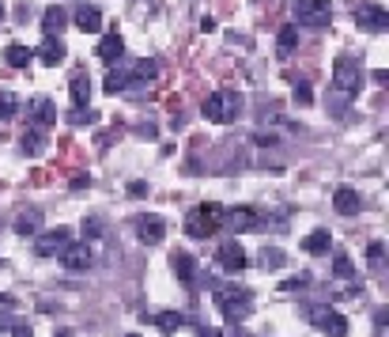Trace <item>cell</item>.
<instances>
[{
	"label": "cell",
	"instance_id": "cell-1",
	"mask_svg": "<svg viewBox=\"0 0 389 337\" xmlns=\"http://www.w3.org/2000/svg\"><path fill=\"white\" fill-rule=\"evenodd\" d=\"M216 307L219 314H223L227 322H246L250 319V311H253V292L250 288H242V285H223L216 292Z\"/></svg>",
	"mask_w": 389,
	"mask_h": 337
},
{
	"label": "cell",
	"instance_id": "cell-2",
	"mask_svg": "<svg viewBox=\"0 0 389 337\" xmlns=\"http://www.w3.org/2000/svg\"><path fill=\"white\" fill-rule=\"evenodd\" d=\"M201 114L216 125H231L242 114V95L238 91H212L201 106Z\"/></svg>",
	"mask_w": 389,
	"mask_h": 337
},
{
	"label": "cell",
	"instance_id": "cell-3",
	"mask_svg": "<svg viewBox=\"0 0 389 337\" xmlns=\"http://www.w3.org/2000/svg\"><path fill=\"white\" fill-rule=\"evenodd\" d=\"M219 224H223V209L219 205H197V209L185 212V235L189 239H208L219 232Z\"/></svg>",
	"mask_w": 389,
	"mask_h": 337
},
{
	"label": "cell",
	"instance_id": "cell-4",
	"mask_svg": "<svg viewBox=\"0 0 389 337\" xmlns=\"http://www.w3.org/2000/svg\"><path fill=\"white\" fill-rule=\"evenodd\" d=\"M332 88H337L344 99H355V95L363 91V69L355 57H337L332 64Z\"/></svg>",
	"mask_w": 389,
	"mask_h": 337
},
{
	"label": "cell",
	"instance_id": "cell-5",
	"mask_svg": "<svg viewBox=\"0 0 389 337\" xmlns=\"http://www.w3.org/2000/svg\"><path fill=\"white\" fill-rule=\"evenodd\" d=\"M306 319L314 322L321 333H329V337H344V333L352 330V326H348V319H344L340 311H332V307H321V303H318V307H306Z\"/></svg>",
	"mask_w": 389,
	"mask_h": 337
},
{
	"label": "cell",
	"instance_id": "cell-6",
	"mask_svg": "<svg viewBox=\"0 0 389 337\" xmlns=\"http://www.w3.org/2000/svg\"><path fill=\"white\" fill-rule=\"evenodd\" d=\"M295 19L306 27H325L332 19V4L329 0H295Z\"/></svg>",
	"mask_w": 389,
	"mask_h": 337
},
{
	"label": "cell",
	"instance_id": "cell-7",
	"mask_svg": "<svg viewBox=\"0 0 389 337\" xmlns=\"http://www.w3.org/2000/svg\"><path fill=\"white\" fill-rule=\"evenodd\" d=\"M132 227H137V239H140V243H148V246H159L166 239V220H163V216H155V212H140L137 220H132Z\"/></svg>",
	"mask_w": 389,
	"mask_h": 337
},
{
	"label": "cell",
	"instance_id": "cell-8",
	"mask_svg": "<svg viewBox=\"0 0 389 337\" xmlns=\"http://www.w3.org/2000/svg\"><path fill=\"white\" fill-rule=\"evenodd\" d=\"M216 265L223 269V273H242L250 262H246V250H242L238 239H227V243H219L216 250Z\"/></svg>",
	"mask_w": 389,
	"mask_h": 337
},
{
	"label": "cell",
	"instance_id": "cell-9",
	"mask_svg": "<svg viewBox=\"0 0 389 337\" xmlns=\"http://www.w3.org/2000/svg\"><path fill=\"white\" fill-rule=\"evenodd\" d=\"M355 27L371 30V35H382V30H389V12L382 4H359L355 8Z\"/></svg>",
	"mask_w": 389,
	"mask_h": 337
},
{
	"label": "cell",
	"instance_id": "cell-10",
	"mask_svg": "<svg viewBox=\"0 0 389 337\" xmlns=\"http://www.w3.org/2000/svg\"><path fill=\"white\" fill-rule=\"evenodd\" d=\"M57 258H61V265L69 269V273H83V269H91V262H95V254H91L87 243H69Z\"/></svg>",
	"mask_w": 389,
	"mask_h": 337
},
{
	"label": "cell",
	"instance_id": "cell-11",
	"mask_svg": "<svg viewBox=\"0 0 389 337\" xmlns=\"http://www.w3.org/2000/svg\"><path fill=\"white\" fill-rule=\"evenodd\" d=\"M69 243H72V235L64 232V227H57V232H38L35 235V254L38 258H53V254H61Z\"/></svg>",
	"mask_w": 389,
	"mask_h": 337
},
{
	"label": "cell",
	"instance_id": "cell-12",
	"mask_svg": "<svg viewBox=\"0 0 389 337\" xmlns=\"http://www.w3.org/2000/svg\"><path fill=\"white\" fill-rule=\"evenodd\" d=\"M223 220L235 227V232H257V227H261V212L250 209V205H238V209L223 212Z\"/></svg>",
	"mask_w": 389,
	"mask_h": 337
},
{
	"label": "cell",
	"instance_id": "cell-13",
	"mask_svg": "<svg viewBox=\"0 0 389 337\" xmlns=\"http://www.w3.org/2000/svg\"><path fill=\"white\" fill-rule=\"evenodd\" d=\"M72 23L80 27L83 35H98V30H103V8L98 4H80L76 16H72Z\"/></svg>",
	"mask_w": 389,
	"mask_h": 337
},
{
	"label": "cell",
	"instance_id": "cell-14",
	"mask_svg": "<svg viewBox=\"0 0 389 337\" xmlns=\"http://www.w3.org/2000/svg\"><path fill=\"white\" fill-rule=\"evenodd\" d=\"M170 269H174L178 280H185V285H193V280H197V258L189 254V250H174V254H170Z\"/></svg>",
	"mask_w": 389,
	"mask_h": 337
},
{
	"label": "cell",
	"instance_id": "cell-15",
	"mask_svg": "<svg viewBox=\"0 0 389 337\" xmlns=\"http://www.w3.org/2000/svg\"><path fill=\"white\" fill-rule=\"evenodd\" d=\"M64 27H69V12H64L61 4H50L46 12H42V30H46V38H61Z\"/></svg>",
	"mask_w": 389,
	"mask_h": 337
},
{
	"label": "cell",
	"instance_id": "cell-16",
	"mask_svg": "<svg viewBox=\"0 0 389 337\" xmlns=\"http://www.w3.org/2000/svg\"><path fill=\"white\" fill-rule=\"evenodd\" d=\"M64 57H69V46H64L61 38H46L38 46V61L50 64V69H57V64H64Z\"/></svg>",
	"mask_w": 389,
	"mask_h": 337
},
{
	"label": "cell",
	"instance_id": "cell-17",
	"mask_svg": "<svg viewBox=\"0 0 389 337\" xmlns=\"http://www.w3.org/2000/svg\"><path fill=\"white\" fill-rule=\"evenodd\" d=\"M332 209H337L340 216H359L363 201H359V193H355L352 186H340L337 193H332Z\"/></svg>",
	"mask_w": 389,
	"mask_h": 337
},
{
	"label": "cell",
	"instance_id": "cell-18",
	"mask_svg": "<svg viewBox=\"0 0 389 337\" xmlns=\"http://www.w3.org/2000/svg\"><path fill=\"white\" fill-rule=\"evenodd\" d=\"M27 118L35 122V129H46V125L57 122V106H53L50 99H35V103L27 106Z\"/></svg>",
	"mask_w": 389,
	"mask_h": 337
},
{
	"label": "cell",
	"instance_id": "cell-19",
	"mask_svg": "<svg viewBox=\"0 0 389 337\" xmlns=\"http://www.w3.org/2000/svg\"><path fill=\"white\" fill-rule=\"evenodd\" d=\"M69 91H72V103H76V106H91V76L80 69V72L72 76Z\"/></svg>",
	"mask_w": 389,
	"mask_h": 337
},
{
	"label": "cell",
	"instance_id": "cell-20",
	"mask_svg": "<svg viewBox=\"0 0 389 337\" xmlns=\"http://www.w3.org/2000/svg\"><path fill=\"white\" fill-rule=\"evenodd\" d=\"M98 57H103L106 64H114V61H121L125 57V42H121V35L114 30V35H106L103 38V46H98Z\"/></svg>",
	"mask_w": 389,
	"mask_h": 337
},
{
	"label": "cell",
	"instance_id": "cell-21",
	"mask_svg": "<svg viewBox=\"0 0 389 337\" xmlns=\"http://www.w3.org/2000/svg\"><path fill=\"white\" fill-rule=\"evenodd\" d=\"M30 61H35V50L19 46V42H12V46L4 50V64H8V69H27Z\"/></svg>",
	"mask_w": 389,
	"mask_h": 337
},
{
	"label": "cell",
	"instance_id": "cell-22",
	"mask_svg": "<svg viewBox=\"0 0 389 337\" xmlns=\"http://www.w3.org/2000/svg\"><path fill=\"white\" fill-rule=\"evenodd\" d=\"M329 246H332V235L325 232V227H318V232H310L303 239V250L306 254H329Z\"/></svg>",
	"mask_w": 389,
	"mask_h": 337
},
{
	"label": "cell",
	"instance_id": "cell-23",
	"mask_svg": "<svg viewBox=\"0 0 389 337\" xmlns=\"http://www.w3.org/2000/svg\"><path fill=\"white\" fill-rule=\"evenodd\" d=\"M276 53H280V57H291L295 53V46H298V27L295 23H287V27H280V35H276Z\"/></svg>",
	"mask_w": 389,
	"mask_h": 337
},
{
	"label": "cell",
	"instance_id": "cell-24",
	"mask_svg": "<svg viewBox=\"0 0 389 337\" xmlns=\"http://www.w3.org/2000/svg\"><path fill=\"white\" fill-rule=\"evenodd\" d=\"M16 232H19V235H38V232H42V212H38V209L19 212V216H16Z\"/></svg>",
	"mask_w": 389,
	"mask_h": 337
},
{
	"label": "cell",
	"instance_id": "cell-25",
	"mask_svg": "<svg viewBox=\"0 0 389 337\" xmlns=\"http://www.w3.org/2000/svg\"><path fill=\"white\" fill-rule=\"evenodd\" d=\"M155 326H159L163 333H174L185 326V314L182 311H163V314H155Z\"/></svg>",
	"mask_w": 389,
	"mask_h": 337
},
{
	"label": "cell",
	"instance_id": "cell-26",
	"mask_svg": "<svg viewBox=\"0 0 389 337\" xmlns=\"http://www.w3.org/2000/svg\"><path fill=\"white\" fill-rule=\"evenodd\" d=\"M23 152L27 156H42V152H46V133H42V129H27L23 133Z\"/></svg>",
	"mask_w": 389,
	"mask_h": 337
},
{
	"label": "cell",
	"instance_id": "cell-27",
	"mask_svg": "<svg viewBox=\"0 0 389 337\" xmlns=\"http://www.w3.org/2000/svg\"><path fill=\"white\" fill-rule=\"evenodd\" d=\"M103 88H106V95H121V91L129 88V72L110 69V76H106V84H103Z\"/></svg>",
	"mask_w": 389,
	"mask_h": 337
},
{
	"label": "cell",
	"instance_id": "cell-28",
	"mask_svg": "<svg viewBox=\"0 0 389 337\" xmlns=\"http://www.w3.org/2000/svg\"><path fill=\"white\" fill-rule=\"evenodd\" d=\"M332 277H340V280H352V277H355V265H352L348 254H337V258H332Z\"/></svg>",
	"mask_w": 389,
	"mask_h": 337
},
{
	"label": "cell",
	"instance_id": "cell-29",
	"mask_svg": "<svg viewBox=\"0 0 389 337\" xmlns=\"http://www.w3.org/2000/svg\"><path fill=\"white\" fill-rule=\"evenodd\" d=\"M132 72H137V80L151 84L155 76H159V61H148V57H144V61H137V69H132Z\"/></svg>",
	"mask_w": 389,
	"mask_h": 337
},
{
	"label": "cell",
	"instance_id": "cell-30",
	"mask_svg": "<svg viewBox=\"0 0 389 337\" xmlns=\"http://www.w3.org/2000/svg\"><path fill=\"white\" fill-rule=\"evenodd\" d=\"M19 110V99L12 91H0V122H4V118H12Z\"/></svg>",
	"mask_w": 389,
	"mask_h": 337
},
{
	"label": "cell",
	"instance_id": "cell-31",
	"mask_svg": "<svg viewBox=\"0 0 389 337\" xmlns=\"http://www.w3.org/2000/svg\"><path fill=\"white\" fill-rule=\"evenodd\" d=\"M310 285V277L306 273H298V277H291V280H284V285H280V292H287V296H295V292H303Z\"/></svg>",
	"mask_w": 389,
	"mask_h": 337
},
{
	"label": "cell",
	"instance_id": "cell-32",
	"mask_svg": "<svg viewBox=\"0 0 389 337\" xmlns=\"http://www.w3.org/2000/svg\"><path fill=\"white\" fill-rule=\"evenodd\" d=\"M261 265H265V269H280V265H284V250H269V246H265Z\"/></svg>",
	"mask_w": 389,
	"mask_h": 337
},
{
	"label": "cell",
	"instance_id": "cell-33",
	"mask_svg": "<svg viewBox=\"0 0 389 337\" xmlns=\"http://www.w3.org/2000/svg\"><path fill=\"white\" fill-rule=\"evenodd\" d=\"M98 122V114L91 110V106H76V114H72V125H91Z\"/></svg>",
	"mask_w": 389,
	"mask_h": 337
},
{
	"label": "cell",
	"instance_id": "cell-34",
	"mask_svg": "<svg viewBox=\"0 0 389 337\" xmlns=\"http://www.w3.org/2000/svg\"><path fill=\"white\" fill-rule=\"evenodd\" d=\"M295 103H303V106L314 103V91H310V84H306V80H295Z\"/></svg>",
	"mask_w": 389,
	"mask_h": 337
},
{
	"label": "cell",
	"instance_id": "cell-35",
	"mask_svg": "<svg viewBox=\"0 0 389 337\" xmlns=\"http://www.w3.org/2000/svg\"><path fill=\"white\" fill-rule=\"evenodd\" d=\"M83 235L98 239V235H103V220H98V216H83Z\"/></svg>",
	"mask_w": 389,
	"mask_h": 337
},
{
	"label": "cell",
	"instance_id": "cell-36",
	"mask_svg": "<svg viewBox=\"0 0 389 337\" xmlns=\"http://www.w3.org/2000/svg\"><path fill=\"white\" fill-rule=\"evenodd\" d=\"M366 258H371V265H382V258H385V243H371V246H366Z\"/></svg>",
	"mask_w": 389,
	"mask_h": 337
},
{
	"label": "cell",
	"instance_id": "cell-37",
	"mask_svg": "<svg viewBox=\"0 0 389 337\" xmlns=\"http://www.w3.org/2000/svg\"><path fill=\"white\" fill-rule=\"evenodd\" d=\"M253 140H257L261 148H272V144H280V137H276V133H257Z\"/></svg>",
	"mask_w": 389,
	"mask_h": 337
},
{
	"label": "cell",
	"instance_id": "cell-38",
	"mask_svg": "<svg viewBox=\"0 0 389 337\" xmlns=\"http://www.w3.org/2000/svg\"><path fill=\"white\" fill-rule=\"evenodd\" d=\"M129 193L132 198H144V193H148V182H129Z\"/></svg>",
	"mask_w": 389,
	"mask_h": 337
},
{
	"label": "cell",
	"instance_id": "cell-39",
	"mask_svg": "<svg viewBox=\"0 0 389 337\" xmlns=\"http://www.w3.org/2000/svg\"><path fill=\"white\" fill-rule=\"evenodd\" d=\"M197 337H223V333H219L216 326H201V330H197Z\"/></svg>",
	"mask_w": 389,
	"mask_h": 337
},
{
	"label": "cell",
	"instance_id": "cell-40",
	"mask_svg": "<svg viewBox=\"0 0 389 337\" xmlns=\"http://www.w3.org/2000/svg\"><path fill=\"white\" fill-rule=\"evenodd\" d=\"M385 319H389V311H385V307H378V311H374V322H378V330H382V326H385Z\"/></svg>",
	"mask_w": 389,
	"mask_h": 337
},
{
	"label": "cell",
	"instance_id": "cell-41",
	"mask_svg": "<svg viewBox=\"0 0 389 337\" xmlns=\"http://www.w3.org/2000/svg\"><path fill=\"white\" fill-rule=\"evenodd\" d=\"M12 337H35V333H30V326H12Z\"/></svg>",
	"mask_w": 389,
	"mask_h": 337
},
{
	"label": "cell",
	"instance_id": "cell-42",
	"mask_svg": "<svg viewBox=\"0 0 389 337\" xmlns=\"http://www.w3.org/2000/svg\"><path fill=\"white\" fill-rule=\"evenodd\" d=\"M201 30H204V35H212V30H216V19L204 16V19H201Z\"/></svg>",
	"mask_w": 389,
	"mask_h": 337
},
{
	"label": "cell",
	"instance_id": "cell-43",
	"mask_svg": "<svg viewBox=\"0 0 389 337\" xmlns=\"http://www.w3.org/2000/svg\"><path fill=\"white\" fill-rule=\"evenodd\" d=\"M374 84H382V88H385V84H389V72L378 69V72H374Z\"/></svg>",
	"mask_w": 389,
	"mask_h": 337
},
{
	"label": "cell",
	"instance_id": "cell-44",
	"mask_svg": "<svg viewBox=\"0 0 389 337\" xmlns=\"http://www.w3.org/2000/svg\"><path fill=\"white\" fill-rule=\"evenodd\" d=\"M87 182H91V178H87V175H76V178H72V190H83Z\"/></svg>",
	"mask_w": 389,
	"mask_h": 337
},
{
	"label": "cell",
	"instance_id": "cell-45",
	"mask_svg": "<svg viewBox=\"0 0 389 337\" xmlns=\"http://www.w3.org/2000/svg\"><path fill=\"white\" fill-rule=\"evenodd\" d=\"M53 337H72V333H69V330H57V333H53Z\"/></svg>",
	"mask_w": 389,
	"mask_h": 337
},
{
	"label": "cell",
	"instance_id": "cell-46",
	"mask_svg": "<svg viewBox=\"0 0 389 337\" xmlns=\"http://www.w3.org/2000/svg\"><path fill=\"white\" fill-rule=\"evenodd\" d=\"M0 19H4V0H0Z\"/></svg>",
	"mask_w": 389,
	"mask_h": 337
},
{
	"label": "cell",
	"instance_id": "cell-47",
	"mask_svg": "<svg viewBox=\"0 0 389 337\" xmlns=\"http://www.w3.org/2000/svg\"><path fill=\"white\" fill-rule=\"evenodd\" d=\"M235 337H250V333H242V330H238V333H235Z\"/></svg>",
	"mask_w": 389,
	"mask_h": 337
},
{
	"label": "cell",
	"instance_id": "cell-48",
	"mask_svg": "<svg viewBox=\"0 0 389 337\" xmlns=\"http://www.w3.org/2000/svg\"><path fill=\"white\" fill-rule=\"evenodd\" d=\"M125 337H140V333H125Z\"/></svg>",
	"mask_w": 389,
	"mask_h": 337
},
{
	"label": "cell",
	"instance_id": "cell-49",
	"mask_svg": "<svg viewBox=\"0 0 389 337\" xmlns=\"http://www.w3.org/2000/svg\"><path fill=\"white\" fill-rule=\"evenodd\" d=\"M378 337H385V333H378Z\"/></svg>",
	"mask_w": 389,
	"mask_h": 337
}]
</instances>
